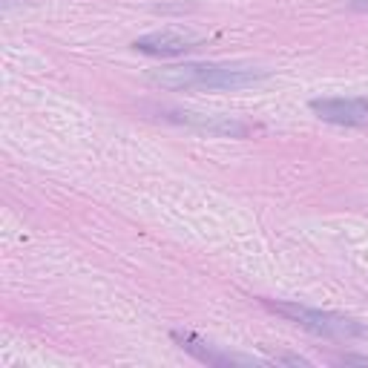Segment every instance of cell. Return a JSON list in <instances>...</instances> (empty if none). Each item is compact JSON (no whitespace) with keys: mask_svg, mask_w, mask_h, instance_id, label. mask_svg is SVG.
<instances>
[{"mask_svg":"<svg viewBox=\"0 0 368 368\" xmlns=\"http://www.w3.org/2000/svg\"><path fill=\"white\" fill-rule=\"evenodd\" d=\"M133 49L144 52V55H155V58H176V55H184V52L199 49V40L182 32H152V35L135 38Z\"/></svg>","mask_w":368,"mask_h":368,"instance_id":"cell-5","label":"cell"},{"mask_svg":"<svg viewBox=\"0 0 368 368\" xmlns=\"http://www.w3.org/2000/svg\"><path fill=\"white\" fill-rule=\"evenodd\" d=\"M271 72L242 64H179L152 69L150 84L162 89H245L265 81Z\"/></svg>","mask_w":368,"mask_h":368,"instance_id":"cell-1","label":"cell"},{"mask_svg":"<svg viewBox=\"0 0 368 368\" xmlns=\"http://www.w3.org/2000/svg\"><path fill=\"white\" fill-rule=\"evenodd\" d=\"M173 340H176L187 354H193L199 362H207V365H256V362H259V359H253V357L219 351V348H213L210 342L199 340V337L190 334V331H173Z\"/></svg>","mask_w":368,"mask_h":368,"instance_id":"cell-6","label":"cell"},{"mask_svg":"<svg viewBox=\"0 0 368 368\" xmlns=\"http://www.w3.org/2000/svg\"><path fill=\"white\" fill-rule=\"evenodd\" d=\"M262 302H265L274 313H279V317L291 320L294 325L317 334V337H325V340L348 342V340H365L368 337V328L359 320L345 317V313L308 308V305H299V302H274V299H262Z\"/></svg>","mask_w":368,"mask_h":368,"instance_id":"cell-2","label":"cell"},{"mask_svg":"<svg viewBox=\"0 0 368 368\" xmlns=\"http://www.w3.org/2000/svg\"><path fill=\"white\" fill-rule=\"evenodd\" d=\"M274 362H291V365H311L305 357H291V354H282V357H277Z\"/></svg>","mask_w":368,"mask_h":368,"instance_id":"cell-7","label":"cell"},{"mask_svg":"<svg viewBox=\"0 0 368 368\" xmlns=\"http://www.w3.org/2000/svg\"><path fill=\"white\" fill-rule=\"evenodd\" d=\"M165 118L187 124V127L210 133V135H225V138H247L256 130V127H250L239 118H230V116H210V113H190V110H165Z\"/></svg>","mask_w":368,"mask_h":368,"instance_id":"cell-4","label":"cell"},{"mask_svg":"<svg viewBox=\"0 0 368 368\" xmlns=\"http://www.w3.org/2000/svg\"><path fill=\"white\" fill-rule=\"evenodd\" d=\"M340 362H357V365H368V357H354V354H345V357H340Z\"/></svg>","mask_w":368,"mask_h":368,"instance_id":"cell-8","label":"cell"},{"mask_svg":"<svg viewBox=\"0 0 368 368\" xmlns=\"http://www.w3.org/2000/svg\"><path fill=\"white\" fill-rule=\"evenodd\" d=\"M308 107L337 127H368V98H313Z\"/></svg>","mask_w":368,"mask_h":368,"instance_id":"cell-3","label":"cell"}]
</instances>
